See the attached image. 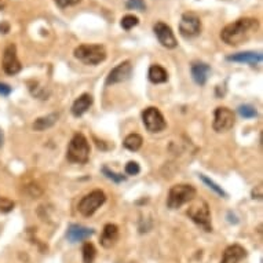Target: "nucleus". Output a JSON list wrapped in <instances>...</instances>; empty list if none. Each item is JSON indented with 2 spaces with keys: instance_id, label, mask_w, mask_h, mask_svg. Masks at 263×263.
<instances>
[{
  "instance_id": "f257e3e1",
  "label": "nucleus",
  "mask_w": 263,
  "mask_h": 263,
  "mask_svg": "<svg viewBox=\"0 0 263 263\" xmlns=\"http://www.w3.org/2000/svg\"><path fill=\"white\" fill-rule=\"evenodd\" d=\"M258 29V20L255 18H240L226 25L220 32V39L229 46H239L247 42Z\"/></svg>"
},
{
  "instance_id": "f03ea898",
  "label": "nucleus",
  "mask_w": 263,
  "mask_h": 263,
  "mask_svg": "<svg viewBox=\"0 0 263 263\" xmlns=\"http://www.w3.org/2000/svg\"><path fill=\"white\" fill-rule=\"evenodd\" d=\"M74 58L86 65H98L106 59V50L101 44H81L74 48Z\"/></svg>"
},
{
  "instance_id": "7ed1b4c3",
  "label": "nucleus",
  "mask_w": 263,
  "mask_h": 263,
  "mask_svg": "<svg viewBox=\"0 0 263 263\" xmlns=\"http://www.w3.org/2000/svg\"><path fill=\"white\" fill-rule=\"evenodd\" d=\"M66 157L71 163L74 164H86L90 159V145H88L87 138L83 134H76L69 146H68V153Z\"/></svg>"
},
{
  "instance_id": "20e7f679",
  "label": "nucleus",
  "mask_w": 263,
  "mask_h": 263,
  "mask_svg": "<svg viewBox=\"0 0 263 263\" xmlns=\"http://www.w3.org/2000/svg\"><path fill=\"white\" fill-rule=\"evenodd\" d=\"M194 197H196V189L191 185H186V183L175 185L169 189L167 205L171 210H176L181 208L183 204L193 201Z\"/></svg>"
},
{
  "instance_id": "39448f33",
  "label": "nucleus",
  "mask_w": 263,
  "mask_h": 263,
  "mask_svg": "<svg viewBox=\"0 0 263 263\" xmlns=\"http://www.w3.org/2000/svg\"><path fill=\"white\" fill-rule=\"evenodd\" d=\"M188 215H189L190 219L200 227H203L205 232H211L212 230L210 207L204 200H196L188 210Z\"/></svg>"
},
{
  "instance_id": "423d86ee",
  "label": "nucleus",
  "mask_w": 263,
  "mask_h": 263,
  "mask_svg": "<svg viewBox=\"0 0 263 263\" xmlns=\"http://www.w3.org/2000/svg\"><path fill=\"white\" fill-rule=\"evenodd\" d=\"M105 201H106V196L102 190H94L81 198L79 203V212L83 216H91L98 211V208H101V205H103Z\"/></svg>"
},
{
  "instance_id": "0eeeda50",
  "label": "nucleus",
  "mask_w": 263,
  "mask_h": 263,
  "mask_svg": "<svg viewBox=\"0 0 263 263\" xmlns=\"http://www.w3.org/2000/svg\"><path fill=\"white\" fill-rule=\"evenodd\" d=\"M142 120H143V124L146 127L147 131L153 132V134L154 132H161L167 127L163 113L154 106L146 108L142 112Z\"/></svg>"
},
{
  "instance_id": "6e6552de",
  "label": "nucleus",
  "mask_w": 263,
  "mask_h": 263,
  "mask_svg": "<svg viewBox=\"0 0 263 263\" xmlns=\"http://www.w3.org/2000/svg\"><path fill=\"white\" fill-rule=\"evenodd\" d=\"M179 32L183 37L191 39L200 35L201 32V20L194 13H185L179 22Z\"/></svg>"
},
{
  "instance_id": "1a4fd4ad",
  "label": "nucleus",
  "mask_w": 263,
  "mask_h": 263,
  "mask_svg": "<svg viewBox=\"0 0 263 263\" xmlns=\"http://www.w3.org/2000/svg\"><path fill=\"white\" fill-rule=\"evenodd\" d=\"M236 123V117H234V113L229 108H225V106H219L215 109V113H214V123H212V127L216 132H225L229 131L232 127Z\"/></svg>"
},
{
  "instance_id": "9d476101",
  "label": "nucleus",
  "mask_w": 263,
  "mask_h": 263,
  "mask_svg": "<svg viewBox=\"0 0 263 263\" xmlns=\"http://www.w3.org/2000/svg\"><path fill=\"white\" fill-rule=\"evenodd\" d=\"M153 32L156 37H157V40H159V43L163 47H166V48H175L176 46H178L175 35H174L172 29L169 28L167 24H164V22L154 24Z\"/></svg>"
},
{
  "instance_id": "9b49d317",
  "label": "nucleus",
  "mask_w": 263,
  "mask_h": 263,
  "mask_svg": "<svg viewBox=\"0 0 263 263\" xmlns=\"http://www.w3.org/2000/svg\"><path fill=\"white\" fill-rule=\"evenodd\" d=\"M22 69L21 62L17 57V48L14 44H10L8 47H6L4 54H3V71L10 76L20 73Z\"/></svg>"
},
{
  "instance_id": "f8f14e48",
  "label": "nucleus",
  "mask_w": 263,
  "mask_h": 263,
  "mask_svg": "<svg viewBox=\"0 0 263 263\" xmlns=\"http://www.w3.org/2000/svg\"><path fill=\"white\" fill-rule=\"evenodd\" d=\"M132 73V65L130 61H124L121 64H119L116 68H113L106 77V84H117V83H123L128 80Z\"/></svg>"
},
{
  "instance_id": "ddd939ff",
  "label": "nucleus",
  "mask_w": 263,
  "mask_h": 263,
  "mask_svg": "<svg viewBox=\"0 0 263 263\" xmlns=\"http://www.w3.org/2000/svg\"><path fill=\"white\" fill-rule=\"evenodd\" d=\"M93 234H94V230L90 229V227L81 226V225H71L68 227L66 237H68V241L79 242L90 239Z\"/></svg>"
},
{
  "instance_id": "4468645a",
  "label": "nucleus",
  "mask_w": 263,
  "mask_h": 263,
  "mask_svg": "<svg viewBox=\"0 0 263 263\" xmlns=\"http://www.w3.org/2000/svg\"><path fill=\"white\" fill-rule=\"evenodd\" d=\"M190 72H191L193 80L196 81L198 86H204L208 80V76L211 73V68L205 62H194L190 68Z\"/></svg>"
},
{
  "instance_id": "2eb2a0df",
  "label": "nucleus",
  "mask_w": 263,
  "mask_h": 263,
  "mask_svg": "<svg viewBox=\"0 0 263 263\" xmlns=\"http://www.w3.org/2000/svg\"><path fill=\"white\" fill-rule=\"evenodd\" d=\"M227 61L230 62H240V64H249V65H256L262 62V54L255 51H244L232 54L227 57Z\"/></svg>"
},
{
  "instance_id": "dca6fc26",
  "label": "nucleus",
  "mask_w": 263,
  "mask_h": 263,
  "mask_svg": "<svg viewBox=\"0 0 263 263\" xmlns=\"http://www.w3.org/2000/svg\"><path fill=\"white\" fill-rule=\"evenodd\" d=\"M245 256H247V251L242 248L241 245L234 244V245H230V247H227L225 249L223 258H222V262L220 263H239Z\"/></svg>"
},
{
  "instance_id": "f3484780",
  "label": "nucleus",
  "mask_w": 263,
  "mask_h": 263,
  "mask_svg": "<svg viewBox=\"0 0 263 263\" xmlns=\"http://www.w3.org/2000/svg\"><path fill=\"white\" fill-rule=\"evenodd\" d=\"M117 239H119V227L113 223L105 225L102 236H101V241H99L103 248H112L116 244Z\"/></svg>"
},
{
  "instance_id": "a211bd4d",
  "label": "nucleus",
  "mask_w": 263,
  "mask_h": 263,
  "mask_svg": "<svg viewBox=\"0 0 263 263\" xmlns=\"http://www.w3.org/2000/svg\"><path fill=\"white\" fill-rule=\"evenodd\" d=\"M93 105V96L90 94H83L80 95L76 101L72 105V115L74 117H80L83 116L88 109L90 106Z\"/></svg>"
},
{
  "instance_id": "6ab92c4d",
  "label": "nucleus",
  "mask_w": 263,
  "mask_h": 263,
  "mask_svg": "<svg viewBox=\"0 0 263 263\" xmlns=\"http://www.w3.org/2000/svg\"><path fill=\"white\" fill-rule=\"evenodd\" d=\"M149 80L154 83V84H161V83H166V81L168 80V73H167V71L163 68V66L157 65V64H154L149 68Z\"/></svg>"
},
{
  "instance_id": "aec40b11",
  "label": "nucleus",
  "mask_w": 263,
  "mask_h": 263,
  "mask_svg": "<svg viewBox=\"0 0 263 263\" xmlns=\"http://www.w3.org/2000/svg\"><path fill=\"white\" fill-rule=\"evenodd\" d=\"M58 117V113H50V115H47V116L39 117V119L35 120V123H33V130H35V131H44V130L51 128L52 125L57 123Z\"/></svg>"
},
{
  "instance_id": "412c9836",
  "label": "nucleus",
  "mask_w": 263,
  "mask_h": 263,
  "mask_svg": "<svg viewBox=\"0 0 263 263\" xmlns=\"http://www.w3.org/2000/svg\"><path fill=\"white\" fill-rule=\"evenodd\" d=\"M142 142H143V139L139 134H130V135L125 137L123 145H124L125 149H128L131 152H137L142 146Z\"/></svg>"
},
{
  "instance_id": "4be33fe9",
  "label": "nucleus",
  "mask_w": 263,
  "mask_h": 263,
  "mask_svg": "<svg viewBox=\"0 0 263 263\" xmlns=\"http://www.w3.org/2000/svg\"><path fill=\"white\" fill-rule=\"evenodd\" d=\"M83 262L84 263H94L95 256H96V249L91 242H86L83 245Z\"/></svg>"
},
{
  "instance_id": "5701e85b",
  "label": "nucleus",
  "mask_w": 263,
  "mask_h": 263,
  "mask_svg": "<svg viewBox=\"0 0 263 263\" xmlns=\"http://www.w3.org/2000/svg\"><path fill=\"white\" fill-rule=\"evenodd\" d=\"M139 24V20L137 15H132V14H128L125 15V17H123L121 18V22H120V25H121V28L124 30H130L132 29L134 26H137Z\"/></svg>"
},
{
  "instance_id": "b1692460",
  "label": "nucleus",
  "mask_w": 263,
  "mask_h": 263,
  "mask_svg": "<svg viewBox=\"0 0 263 263\" xmlns=\"http://www.w3.org/2000/svg\"><path fill=\"white\" fill-rule=\"evenodd\" d=\"M200 179H201V181H203V182H204L205 185L210 188V189L214 190L216 194H219V196H222V197H226V193H225V190L222 189L220 186H218V185L214 182V181H211L210 178H207L205 175H200Z\"/></svg>"
},
{
  "instance_id": "393cba45",
  "label": "nucleus",
  "mask_w": 263,
  "mask_h": 263,
  "mask_svg": "<svg viewBox=\"0 0 263 263\" xmlns=\"http://www.w3.org/2000/svg\"><path fill=\"white\" fill-rule=\"evenodd\" d=\"M239 113L241 115V117L244 119H252V117L258 116V112L254 106H251V105H241L240 108H239Z\"/></svg>"
},
{
  "instance_id": "a878e982",
  "label": "nucleus",
  "mask_w": 263,
  "mask_h": 263,
  "mask_svg": "<svg viewBox=\"0 0 263 263\" xmlns=\"http://www.w3.org/2000/svg\"><path fill=\"white\" fill-rule=\"evenodd\" d=\"M125 7L128 10H139V11H145L146 4L145 0H124Z\"/></svg>"
},
{
  "instance_id": "bb28decb",
  "label": "nucleus",
  "mask_w": 263,
  "mask_h": 263,
  "mask_svg": "<svg viewBox=\"0 0 263 263\" xmlns=\"http://www.w3.org/2000/svg\"><path fill=\"white\" fill-rule=\"evenodd\" d=\"M102 172L105 174V176H106V178L112 179L113 182L120 183V182H123V181H125V176L120 175V174H116V172H113V171H110L108 167H103Z\"/></svg>"
},
{
  "instance_id": "cd10ccee",
  "label": "nucleus",
  "mask_w": 263,
  "mask_h": 263,
  "mask_svg": "<svg viewBox=\"0 0 263 263\" xmlns=\"http://www.w3.org/2000/svg\"><path fill=\"white\" fill-rule=\"evenodd\" d=\"M139 171H141V167H139V164L137 161H130V163H127V166H125V172H127L128 175H138Z\"/></svg>"
},
{
  "instance_id": "c85d7f7f",
  "label": "nucleus",
  "mask_w": 263,
  "mask_h": 263,
  "mask_svg": "<svg viewBox=\"0 0 263 263\" xmlns=\"http://www.w3.org/2000/svg\"><path fill=\"white\" fill-rule=\"evenodd\" d=\"M14 208V201H11L10 198L3 197L0 200V211L1 212H10Z\"/></svg>"
},
{
  "instance_id": "c756f323",
  "label": "nucleus",
  "mask_w": 263,
  "mask_h": 263,
  "mask_svg": "<svg viewBox=\"0 0 263 263\" xmlns=\"http://www.w3.org/2000/svg\"><path fill=\"white\" fill-rule=\"evenodd\" d=\"M55 3H57V6L61 8H66V7H71V6H76V4H79L81 0H54Z\"/></svg>"
},
{
  "instance_id": "7c9ffc66",
  "label": "nucleus",
  "mask_w": 263,
  "mask_h": 263,
  "mask_svg": "<svg viewBox=\"0 0 263 263\" xmlns=\"http://www.w3.org/2000/svg\"><path fill=\"white\" fill-rule=\"evenodd\" d=\"M11 94V87L6 83H0V95L1 96H8Z\"/></svg>"
},
{
  "instance_id": "2f4dec72",
  "label": "nucleus",
  "mask_w": 263,
  "mask_h": 263,
  "mask_svg": "<svg viewBox=\"0 0 263 263\" xmlns=\"http://www.w3.org/2000/svg\"><path fill=\"white\" fill-rule=\"evenodd\" d=\"M8 30H10V25L7 22H1L0 24V33H7Z\"/></svg>"
},
{
  "instance_id": "473e14b6",
  "label": "nucleus",
  "mask_w": 263,
  "mask_h": 263,
  "mask_svg": "<svg viewBox=\"0 0 263 263\" xmlns=\"http://www.w3.org/2000/svg\"><path fill=\"white\" fill-rule=\"evenodd\" d=\"M3 143H4V134H3L1 128H0V147L3 146Z\"/></svg>"
},
{
  "instance_id": "72a5a7b5",
  "label": "nucleus",
  "mask_w": 263,
  "mask_h": 263,
  "mask_svg": "<svg viewBox=\"0 0 263 263\" xmlns=\"http://www.w3.org/2000/svg\"><path fill=\"white\" fill-rule=\"evenodd\" d=\"M4 6V3H3V0H0V7H3Z\"/></svg>"
}]
</instances>
